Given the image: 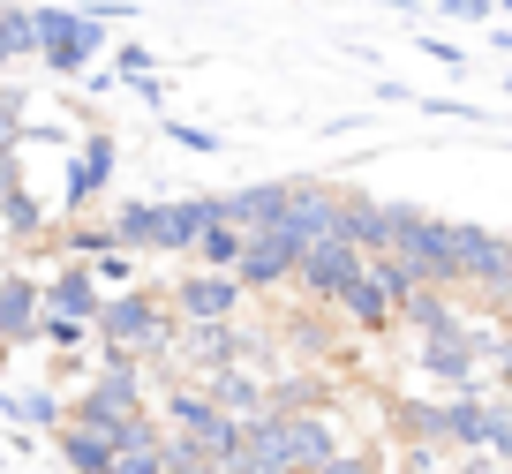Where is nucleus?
Segmentation results:
<instances>
[{"instance_id":"f257e3e1","label":"nucleus","mask_w":512,"mask_h":474,"mask_svg":"<svg viewBox=\"0 0 512 474\" xmlns=\"http://www.w3.org/2000/svg\"><path fill=\"white\" fill-rule=\"evenodd\" d=\"M181 324L174 301H166V286H128V294H106V309H98L91 324V347L106 354V362H166V354L181 347Z\"/></svg>"},{"instance_id":"f03ea898","label":"nucleus","mask_w":512,"mask_h":474,"mask_svg":"<svg viewBox=\"0 0 512 474\" xmlns=\"http://www.w3.org/2000/svg\"><path fill=\"white\" fill-rule=\"evenodd\" d=\"M339 452V422L332 414H256L241 422V459L226 474H317Z\"/></svg>"},{"instance_id":"7ed1b4c3","label":"nucleus","mask_w":512,"mask_h":474,"mask_svg":"<svg viewBox=\"0 0 512 474\" xmlns=\"http://www.w3.org/2000/svg\"><path fill=\"white\" fill-rule=\"evenodd\" d=\"M166 429H174V437H189L219 474L241 459V422L204 392V384H181V392H166Z\"/></svg>"},{"instance_id":"20e7f679","label":"nucleus","mask_w":512,"mask_h":474,"mask_svg":"<svg viewBox=\"0 0 512 474\" xmlns=\"http://www.w3.org/2000/svg\"><path fill=\"white\" fill-rule=\"evenodd\" d=\"M392 256L407 264V279H415V286H445V294H460L452 219H437V211H422V204H400V241H392Z\"/></svg>"},{"instance_id":"39448f33","label":"nucleus","mask_w":512,"mask_h":474,"mask_svg":"<svg viewBox=\"0 0 512 474\" xmlns=\"http://www.w3.org/2000/svg\"><path fill=\"white\" fill-rule=\"evenodd\" d=\"M38 16V61L53 68V76H91V61L106 53V23L83 16V8H31Z\"/></svg>"},{"instance_id":"423d86ee","label":"nucleus","mask_w":512,"mask_h":474,"mask_svg":"<svg viewBox=\"0 0 512 474\" xmlns=\"http://www.w3.org/2000/svg\"><path fill=\"white\" fill-rule=\"evenodd\" d=\"M407 301H415V279H407L400 256H369V271L354 279V294L339 301V316H347L354 332H392L407 316Z\"/></svg>"},{"instance_id":"0eeeda50","label":"nucleus","mask_w":512,"mask_h":474,"mask_svg":"<svg viewBox=\"0 0 512 474\" xmlns=\"http://www.w3.org/2000/svg\"><path fill=\"white\" fill-rule=\"evenodd\" d=\"M369 271V256L354 249V241H317V249H302V264H294V294L302 301H324V309H339V301L354 294V279Z\"/></svg>"},{"instance_id":"6e6552de","label":"nucleus","mask_w":512,"mask_h":474,"mask_svg":"<svg viewBox=\"0 0 512 474\" xmlns=\"http://www.w3.org/2000/svg\"><path fill=\"white\" fill-rule=\"evenodd\" d=\"M332 226H339V241H354L362 256H392V241H400V204H377V196H362V189H339L332 196Z\"/></svg>"},{"instance_id":"1a4fd4ad","label":"nucleus","mask_w":512,"mask_h":474,"mask_svg":"<svg viewBox=\"0 0 512 474\" xmlns=\"http://www.w3.org/2000/svg\"><path fill=\"white\" fill-rule=\"evenodd\" d=\"M415 369L445 392H482V347H475V324L467 332H430L415 347Z\"/></svg>"},{"instance_id":"9d476101","label":"nucleus","mask_w":512,"mask_h":474,"mask_svg":"<svg viewBox=\"0 0 512 474\" xmlns=\"http://www.w3.org/2000/svg\"><path fill=\"white\" fill-rule=\"evenodd\" d=\"M166 301H174L181 324H234V309H241V279H234V271H189V279L166 286Z\"/></svg>"},{"instance_id":"9b49d317","label":"nucleus","mask_w":512,"mask_h":474,"mask_svg":"<svg viewBox=\"0 0 512 474\" xmlns=\"http://www.w3.org/2000/svg\"><path fill=\"white\" fill-rule=\"evenodd\" d=\"M113 158H121V151H113L106 128H91V136L68 151V166H61V196H68V211H91L98 196L113 189Z\"/></svg>"},{"instance_id":"f8f14e48","label":"nucleus","mask_w":512,"mask_h":474,"mask_svg":"<svg viewBox=\"0 0 512 474\" xmlns=\"http://www.w3.org/2000/svg\"><path fill=\"white\" fill-rule=\"evenodd\" d=\"M226 219V196H174V204H159V241H151V256H196V241H204V226Z\"/></svg>"},{"instance_id":"ddd939ff","label":"nucleus","mask_w":512,"mask_h":474,"mask_svg":"<svg viewBox=\"0 0 512 474\" xmlns=\"http://www.w3.org/2000/svg\"><path fill=\"white\" fill-rule=\"evenodd\" d=\"M38 316H46V279L31 271H0V347H38Z\"/></svg>"},{"instance_id":"4468645a","label":"nucleus","mask_w":512,"mask_h":474,"mask_svg":"<svg viewBox=\"0 0 512 474\" xmlns=\"http://www.w3.org/2000/svg\"><path fill=\"white\" fill-rule=\"evenodd\" d=\"M294 264H302V241L294 234H249L234 279H241V294H272V286H294Z\"/></svg>"},{"instance_id":"2eb2a0df","label":"nucleus","mask_w":512,"mask_h":474,"mask_svg":"<svg viewBox=\"0 0 512 474\" xmlns=\"http://www.w3.org/2000/svg\"><path fill=\"white\" fill-rule=\"evenodd\" d=\"M512 241L497 234V226H475V219H452V264H460V286H482L490 294L497 271H505Z\"/></svg>"},{"instance_id":"dca6fc26","label":"nucleus","mask_w":512,"mask_h":474,"mask_svg":"<svg viewBox=\"0 0 512 474\" xmlns=\"http://www.w3.org/2000/svg\"><path fill=\"white\" fill-rule=\"evenodd\" d=\"M181 347H189V362L204 369V377H219V369L256 362V347H264V339H241L234 324H189V332H181ZM204 377H196V384H204Z\"/></svg>"},{"instance_id":"f3484780","label":"nucleus","mask_w":512,"mask_h":474,"mask_svg":"<svg viewBox=\"0 0 512 474\" xmlns=\"http://www.w3.org/2000/svg\"><path fill=\"white\" fill-rule=\"evenodd\" d=\"M98 309H106V294H98L91 264H61L46 279V316H76V324H98Z\"/></svg>"},{"instance_id":"a211bd4d","label":"nucleus","mask_w":512,"mask_h":474,"mask_svg":"<svg viewBox=\"0 0 512 474\" xmlns=\"http://www.w3.org/2000/svg\"><path fill=\"white\" fill-rule=\"evenodd\" d=\"M204 392L219 399L234 422H256V414H272V384L256 377L249 362H241V369H219V377H204Z\"/></svg>"},{"instance_id":"6ab92c4d","label":"nucleus","mask_w":512,"mask_h":474,"mask_svg":"<svg viewBox=\"0 0 512 474\" xmlns=\"http://www.w3.org/2000/svg\"><path fill=\"white\" fill-rule=\"evenodd\" d=\"M445 452H490V399L482 392L445 399Z\"/></svg>"},{"instance_id":"aec40b11","label":"nucleus","mask_w":512,"mask_h":474,"mask_svg":"<svg viewBox=\"0 0 512 474\" xmlns=\"http://www.w3.org/2000/svg\"><path fill=\"white\" fill-rule=\"evenodd\" d=\"M407 324H415L422 339H430V332H467V309H460V294H445V286H415Z\"/></svg>"},{"instance_id":"412c9836","label":"nucleus","mask_w":512,"mask_h":474,"mask_svg":"<svg viewBox=\"0 0 512 474\" xmlns=\"http://www.w3.org/2000/svg\"><path fill=\"white\" fill-rule=\"evenodd\" d=\"M0 414H8V429H53V437L68 429V399L61 392H16V399H0Z\"/></svg>"},{"instance_id":"4be33fe9","label":"nucleus","mask_w":512,"mask_h":474,"mask_svg":"<svg viewBox=\"0 0 512 474\" xmlns=\"http://www.w3.org/2000/svg\"><path fill=\"white\" fill-rule=\"evenodd\" d=\"M61 459H68L76 474H106L113 459H121V444H113L106 429H83V422H68V429H61Z\"/></svg>"},{"instance_id":"5701e85b","label":"nucleus","mask_w":512,"mask_h":474,"mask_svg":"<svg viewBox=\"0 0 512 474\" xmlns=\"http://www.w3.org/2000/svg\"><path fill=\"white\" fill-rule=\"evenodd\" d=\"M53 249H61V264H91V256L113 249V219H68L53 234Z\"/></svg>"},{"instance_id":"b1692460","label":"nucleus","mask_w":512,"mask_h":474,"mask_svg":"<svg viewBox=\"0 0 512 474\" xmlns=\"http://www.w3.org/2000/svg\"><path fill=\"white\" fill-rule=\"evenodd\" d=\"M241 249H249V234H241L234 219L204 226V241H196V271H234V264H241Z\"/></svg>"},{"instance_id":"393cba45","label":"nucleus","mask_w":512,"mask_h":474,"mask_svg":"<svg viewBox=\"0 0 512 474\" xmlns=\"http://www.w3.org/2000/svg\"><path fill=\"white\" fill-rule=\"evenodd\" d=\"M151 241H159V204H121L113 211V249L151 256Z\"/></svg>"},{"instance_id":"a878e982","label":"nucleus","mask_w":512,"mask_h":474,"mask_svg":"<svg viewBox=\"0 0 512 474\" xmlns=\"http://www.w3.org/2000/svg\"><path fill=\"white\" fill-rule=\"evenodd\" d=\"M482 377H497V392H512V324H475Z\"/></svg>"},{"instance_id":"bb28decb","label":"nucleus","mask_w":512,"mask_h":474,"mask_svg":"<svg viewBox=\"0 0 512 474\" xmlns=\"http://www.w3.org/2000/svg\"><path fill=\"white\" fill-rule=\"evenodd\" d=\"M0 219H8V234H16V241H46V204H38L31 189L0 196Z\"/></svg>"},{"instance_id":"cd10ccee","label":"nucleus","mask_w":512,"mask_h":474,"mask_svg":"<svg viewBox=\"0 0 512 474\" xmlns=\"http://www.w3.org/2000/svg\"><path fill=\"white\" fill-rule=\"evenodd\" d=\"M23 113H31V91L0 83V151H23Z\"/></svg>"},{"instance_id":"c85d7f7f","label":"nucleus","mask_w":512,"mask_h":474,"mask_svg":"<svg viewBox=\"0 0 512 474\" xmlns=\"http://www.w3.org/2000/svg\"><path fill=\"white\" fill-rule=\"evenodd\" d=\"M83 339H91V324H76V316H38V347H61V354H76Z\"/></svg>"},{"instance_id":"c756f323","label":"nucleus","mask_w":512,"mask_h":474,"mask_svg":"<svg viewBox=\"0 0 512 474\" xmlns=\"http://www.w3.org/2000/svg\"><path fill=\"white\" fill-rule=\"evenodd\" d=\"M106 474H166V437H159V444H136V452H121Z\"/></svg>"},{"instance_id":"7c9ffc66","label":"nucleus","mask_w":512,"mask_h":474,"mask_svg":"<svg viewBox=\"0 0 512 474\" xmlns=\"http://www.w3.org/2000/svg\"><path fill=\"white\" fill-rule=\"evenodd\" d=\"M91 279H98V286L136 279V249H106V256H91Z\"/></svg>"},{"instance_id":"2f4dec72","label":"nucleus","mask_w":512,"mask_h":474,"mask_svg":"<svg viewBox=\"0 0 512 474\" xmlns=\"http://www.w3.org/2000/svg\"><path fill=\"white\" fill-rule=\"evenodd\" d=\"M113 76H121V83L151 76V46H136V38H128V46H113Z\"/></svg>"},{"instance_id":"473e14b6","label":"nucleus","mask_w":512,"mask_h":474,"mask_svg":"<svg viewBox=\"0 0 512 474\" xmlns=\"http://www.w3.org/2000/svg\"><path fill=\"white\" fill-rule=\"evenodd\" d=\"M437 16H445V23H490L497 0H437Z\"/></svg>"},{"instance_id":"72a5a7b5","label":"nucleus","mask_w":512,"mask_h":474,"mask_svg":"<svg viewBox=\"0 0 512 474\" xmlns=\"http://www.w3.org/2000/svg\"><path fill=\"white\" fill-rule=\"evenodd\" d=\"M166 136H174L181 151H219V136H211V128H196V121H166Z\"/></svg>"},{"instance_id":"f704fd0d","label":"nucleus","mask_w":512,"mask_h":474,"mask_svg":"<svg viewBox=\"0 0 512 474\" xmlns=\"http://www.w3.org/2000/svg\"><path fill=\"white\" fill-rule=\"evenodd\" d=\"M490 309H497V324H512V256H505V271H497V286H490Z\"/></svg>"},{"instance_id":"c9c22d12","label":"nucleus","mask_w":512,"mask_h":474,"mask_svg":"<svg viewBox=\"0 0 512 474\" xmlns=\"http://www.w3.org/2000/svg\"><path fill=\"white\" fill-rule=\"evenodd\" d=\"M497 467H505V459H497V452H460V459H452L445 474H497Z\"/></svg>"},{"instance_id":"e433bc0d","label":"nucleus","mask_w":512,"mask_h":474,"mask_svg":"<svg viewBox=\"0 0 512 474\" xmlns=\"http://www.w3.org/2000/svg\"><path fill=\"white\" fill-rule=\"evenodd\" d=\"M422 53H430V61H445V68L467 61V46H445V38H422Z\"/></svg>"},{"instance_id":"4c0bfd02","label":"nucleus","mask_w":512,"mask_h":474,"mask_svg":"<svg viewBox=\"0 0 512 474\" xmlns=\"http://www.w3.org/2000/svg\"><path fill=\"white\" fill-rule=\"evenodd\" d=\"M8 189H23V158L16 151H0V196H8Z\"/></svg>"},{"instance_id":"58836bf2","label":"nucleus","mask_w":512,"mask_h":474,"mask_svg":"<svg viewBox=\"0 0 512 474\" xmlns=\"http://www.w3.org/2000/svg\"><path fill=\"white\" fill-rule=\"evenodd\" d=\"M128 91L144 98V106H166V83H159V76H136V83H128Z\"/></svg>"},{"instance_id":"ea45409f","label":"nucleus","mask_w":512,"mask_h":474,"mask_svg":"<svg viewBox=\"0 0 512 474\" xmlns=\"http://www.w3.org/2000/svg\"><path fill=\"white\" fill-rule=\"evenodd\" d=\"M490 46H497V53H505V61H512V31H505V23H497V31H490Z\"/></svg>"},{"instance_id":"a19ab883","label":"nucleus","mask_w":512,"mask_h":474,"mask_svg":"<svg viewBox=\"0 0 512 474\" xmlns=\"http://www.w3.org/2000/svg\"><path fill=\"white\" fill-rule=\"evenodd\" d=\"M8 68H16V46H8V31H0V76H8Z\"/></svg>"},{"instance_id":"79ce46f5","label":"nucleus","mask_w":512,"mask_h":474,"mask_svg":"<svg viewBox=\"0 0 512 474\" xmlns=\"http://www.w3.org/2000/svg\"><path fill=\"white\" fill-rule=\"evenodd\" d=\"M505 91H512V76H505Z\"/></svg>"},{"instance_id":"37998d69","label":"nucleus","mask_w":512,"mask_h":474,"mask_svg":"<svg viewBox=\"0 0 512 474\" xmlns=\"http://www.w3.org/2000/svg\"><path fill=\"white\" fill-rule=\"evenodd\" d=\"M505 8H512V0H505Z\"/></svg>"}]
</instances>
